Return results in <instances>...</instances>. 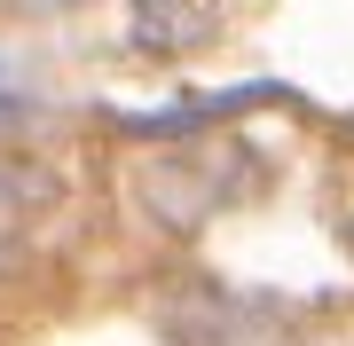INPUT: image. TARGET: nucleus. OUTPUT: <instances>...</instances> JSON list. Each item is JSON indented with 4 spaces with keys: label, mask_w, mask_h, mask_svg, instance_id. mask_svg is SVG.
<instances>
[{
    "label": "nucleus",
    "mask_w": 354,
    "mask_h": 346,
    "mask_svg": "<svg viewBox=\"0 0 354 346\" xmlns=\"http://www.w3.org/2000/svg\"><path fill=\"white\" fill-rule=\"evenodd\" d=\"M221 346H291L276 323H252V315H236V338H221Z\"/></svg>",
    "instance_id": "2"
},
{
    "label": "nucleus",
    "mask_w": 354,
    "mask_h": 346,
    "mask_svg": "<svg viewBox=\"0 0 354 346\" xmlns=\"http://www.w3.org/2000/svg\"><path fill=\"white\" fill-rule=\"evenodd\" d=\"M24 213H32V181L0 173V260L16 252V229H24Z\"/></svg>",
    "instance_id": "1"
}]
</instances>
